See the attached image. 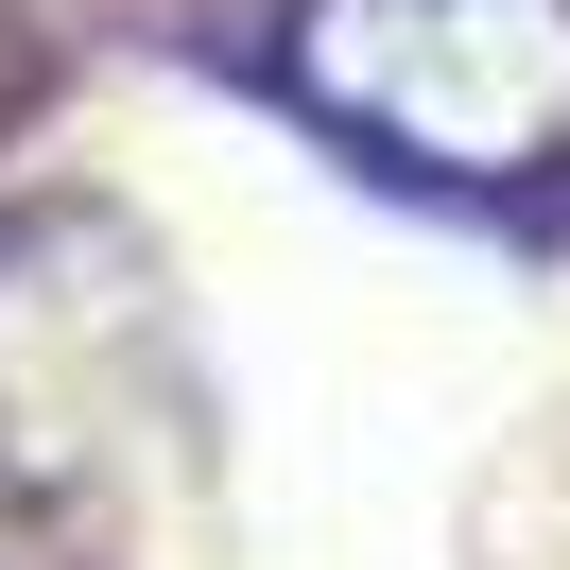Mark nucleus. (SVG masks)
<instances>
[{
	"mask_svg": "<svg viewBox=\"0 0 570 570\" xmlns=\"http://www.w3.org/2000/svg\"><path fill=\"white\" fill-rule=\"evenodd\" d=\"M277 87L346 156L501 190L570 156V0H294Z\"/></svg>",
	"mask_w": 570,
	"mask_h": 570,
	"instance_id": "obj_1",
	"label": "nucleus"
}]
</instances>
